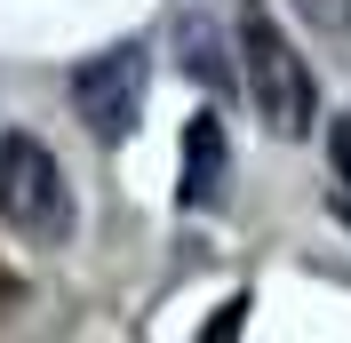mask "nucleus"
<instances>
[{
  "mask_svg": "<svg viewBox=\"0 0 351 343\" xmlns=\"http://www.w3.org/2000/svg\"><path fill=\"white\" fill-rule=\"evenodd\" d=\"M0 224H8L16 239H32V248H64V239H72L64 160H56L32 128L0 136Z\"/></svg>",
  "mask_w": 351,
  "mask_h": 343,
  "instance_id": "obj_2",
  "label": "nucleus"
},
{
  "mask_svg": "<svg viewBox=\"0 0 351 343\" xmlns=\"http://www.w3.org/2000/svg\"><path fill=\"white\" fill-rule=\"evenodd\" d=\"M240 72H247V96H256V112H263L271 136H304L311 120H319V80H311V64L295 56V40L280 32V16L256 8V0L240 8Z\"/></svg>",
  "mask_w": 351,
  "mask_h": 343,
  "instance_id": "obj_1",
  "label": "nucleus"
},
{
  "mask_svg": "<svg viewBox=\"0 0 351 343\" xmlns=\"http://www.w3.org/2000/svg\"><path fill=\"white\" fill-rule=\"evenodd\" d=\"M335 224H343V232H351V192H335Z\"/></svg>",
  "mask_w": 351,
  "mask_h": 343,
  "instance_id": "obj_9",
  "label": "nucleus"
},
{
  "mask_svg": "<svg viewBox=\"0 0 351 343\" xmlns=\"http://www.w3.org/2000/svg\"><path fill=\"white\" fill-rule=\"evenodd\" d=\"M144 88H152V56L128 40V48H104V56H88L72 72V104L104 144H128L136 120H144Z\"/></svg>",
  "mask_w": 351,
  "mask_h": 343,
  "instance_id": "obj_3",
  "label": "nucleus"
},
{
  "mask_svg": "<svg viewBox=\"0 0 351 343\" xmlns=\"http://www.w3.org/2000/svg\"><path fill=\"white\" fill-rule=\"evenodd\" d=\"M240 311H247V296H232L216 320H208V335H240Z\"/></svg>",
  "mask_w": 351,
  "mask_h": 343,
  "instance_id": "obj_7",
  "label": "nucleus"
},
{
  "mask_svg": "<svg viewBox=\"0 0 351 343\" xmlns=\"http://www.w3.org/2000/svg\"><path fill=\"white\" fill-rule=\"evenodd\" d=\"M184 72H192L199 88H232V56H223V40H216V24H184Z\"/></svg>",
  "mask_w": 351,
  "mask_h": 343,
  "instance_id": "obj_5",
  "label": "nucleus"
},
{
  "mask_svg": "<svg viewBox=\"0 0 351 343\" xmlns=\"http://www.w3.org/2000/svg\"><path fill=\"white\" fill-rule=\"evenodd\" d=\"M223 192H232V136H223V112H199L184 128V208L208 215L223 208Z\"/></svg>",
  "mask_w": 351,
  "mask_h": 343,
  "instance_id": "obj_4",
  "label": "nucleus"
},
{
  "mask_svg": "<svg viewBox=\"0 0 351 343\" xmlns=\"http://www.w3.org/2000/svg\"><path fill=\"white\" fill-rule=\"evenodd\" d=\"M328 152H335V168H343V184H351V120H335V128H328Z\"/></svg>",
  "mask_w": 351,
  "mask_h": 343,
  "instance_id": "obj_6",
  "label": "nucleus"
},
{
  "mask_svg": "<svg viewBox=\"0 0 351 343\" xmlns=\"http://www.w3.org/2000/svg\"><path fill=\"white\" fill-rule=\"evenodd\" d=\"M8 303H16V272H8V263H0V311H8Z\"/></svg>",
  "mask_w": 351,
  "mask_h": 343,
  "instance_id": "obj_8",
  "label": "nucleus"
}]
</instances>
